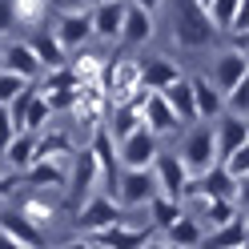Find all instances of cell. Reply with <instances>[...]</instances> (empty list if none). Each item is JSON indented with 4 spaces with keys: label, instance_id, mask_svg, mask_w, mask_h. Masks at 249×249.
I'll use <instances>...</instances> for the list:
<instances>
[{
    "label": "cell",
    "instance_id": "obj_35",
    "mask_svg": "<svg viewBox=\"0 0 249 249\" xmlns=\"http://www.w3.org/2000/svg\"><path fill=\"white\" fill-rule=\"evenodd\" d=\"M12 137H17V124H12V121H8V113L0 108V153H4V145L12 141Z\"/></svg>",
    "mask_w": 249,
    "mask_h": 249
},
{
    "label": "cell",
    "instance_id": "obj_42",
    "mask_svg": "<svg viewBox=\"0 0 249 249\" xmlns=\"http://www.w3.org/2000/svg\"><path fill=\"white\" fill-rule=\"evenodd\" d=\"M145 249H173V245H169V241H149Z\"/></svg>",
    "mask_w": 249,
    "mask_h": 249
},
{
    "label": "cell",
    "instance_id": "obj_9",
    "mask_svg": "<svg viewBox=\"0 0 249 249\" xmlns=\"http://www.w3.org/2000/svg\"><path fill=\"white\" fill-rule=\"evenodd\" d=\"M209 129H213V153H217V161H225L229 153H237L241 145H249V121H241V117L221 113Z\"/></svg>",
    "mask_w": 249,
    "mask_h": 249
},
{
    "label": "cell",
    "instance_id": "obj_4",
    "mask_svg": "<svg viewBox=\"0 0 249 249\" xmlns=\"http://www.w3.org/2000/svg\"><path fill=\"white\" fill-rule=\"evenodd\" d=\"M69 209H81L85 201L97 193V185H101V169H97V157L85 149H76L72 153V161H69Z\"/></svg>",
    "mask_w": 249,
    "mask_h": 249
},
{
    "label": "cell",
    "instance_id": "obj_5",
    "mask_svg": "<svg viewBox=\"0 0 249 249\" xmlns=\"http://www.w3.org/2000/svg\"><path fill=\"white\" fill-rule=\"evenodd\" d=\"M157 197V185H153V173L149 169H121L117 173V193L113 201L121 209H141Z\"/></svg>",
    "mask_w": 249,
    "mask_h": 249
},
{
    "label": "cell",
    "instance_id": "obj_14",
    "mask_svg": "<svg viewBox=\"0 0 249 249\" xmlns=\"http://www.w3.org/2000/svg\"><path fill=\"white\" fill-rule=\"evenodd\" d=\"M0 69H4V72H12V76H20V81H28V85H33L36 76H44L40 60L33 56V49H28L24 40L8 44V49H0Z\"/></svg>",
    "mask_w": 249,
    "mask_h": 249
},
{
    "label": "cell",
    "instance_id": "obj_17",
    "mask_svg": "<svg viewBox=\"0 0 249 249\" xmlns=\"http://www.w3.org/2000/svg\"><path fill=\"white\" fill-rule=\"evenodd\" d=\"M189 92H193V108H197V121H217L225 113V97L213 89L209 76H189Z\"/></svg>",
    "mask_w": 249,
    "mask_h": 249
},
{
    "label": "cell",
    "instance_id": "obj_31",
    "mask_svg": "<svg viewBox=\"0 0 249 249\" xmlns=\"http://www.w3.org/2000/svg\"><path fill=\"white\" fill-rule=\"evenodd\" d=\"M44 17H49V0H12V20L36 28Z\"/></svg>",
    "mask_w": 249,
    "mask_h": 249
},
{
    "label": "cell",
    "instance_id": "obj_8",
    "mask_svg": "<svg viewBox=\"0 0 249 249\" xmlns=\"http://www.w3.org/2000/svg\"><path fill=\"white\" fill-rule=\"evenodd\" d=\"M113 221H121V205H117L113 197H105V193H92L85 205L76 209V229L89 233V237H92V233H101V229H108Z\"/></svg>",
    "mask_w": 249,
    "mask_h": 249
},
{
    "label": "cell",
    "instance_id": "obj_32",
    "mask_svg": "<svg viewBox=\"0 0 249 249\" xmlns=\"http://www.w3.org/2000/svg\"><path fill=\"white\" fill-rule=\"evenodd\" d=\"M225 113L229 117H241V121L249 117V81H241L237 89L225 92Z\"/></svg>",
    "mask_w": 249,
    "mask_h": 249
},
{
    "label": "cell",
    "instance_id": "obj_41",
    "mask_svg": "<svg viewBox=\"0 0 249 249\" xmlns=\"http://www.w3.org/2000/svg\"><path fill=\"white\" fill-rule=\"evenodd\" d=\"M60 249H92V245H89V241L81 237V241H69V245H60Z\"/></svg>",
    "mask_w": 249,
    "mask_h": 249
},
{
    "label": "cell",
    "instance_id": "obj_36",
    "mask_svg": "<svg viewBox=\"0 0 249 249\" xmlns=\"http://www.w3.org/2000/svg\"><path fill=\"white\" fill-rule=\"evenodd\" d=\"M17 28V20H12V0H0V36L12 33Z\"/></svg>",
    "mask_w": 249,
    "mask_h": 249
},
{
    "label": "cell",
    "instance_id": "obj_29",
    "mask_svg": "<svg viewBox=\"0 0 249 249\" xmlns=\"http://www.w3.org/2000/svg\"><path fill=\"white\" fill-rule=\"evenodd\" d=\"M49 121H53V108H49V101L40 97H33V105L24 108V121H20V133H44L49 129Z\"/></svg>",
    "mask_w": 249,
    "mask_h": 249
},
{
    "label": "cell",
    "instance_id": "obj_23",
    "mask_svg": "<svg viewBox=\"0 0 249 249\" xmlns=\"http://www.w3.org/2000/svg\"><path fill=\"white\" fill-rule=\"evenodd\" d=\"M72 141L65 133H36V161H53V165H60V169H69V161H72Z\"/></svg>",
    "mask_w": 249,
    "mask_h": 249
},
{
    "label": "cell",
    "instance_id": "obj_3",
    "mask_svg": "<svg viewBox=\"0 0 249 249\" xmlns=\"http://www.w3.org/2000/svg\"><path fill=\"white\" fill-rule=\"evenodd\" d=\"M177 157H181V165H185V173H189V177H201V173H209V169L217 165V153H213V129H209L205 121L189 124V133H185Z\"/></svg>",
    "mask_w": 249,
    "mask_h": 249
},
{
    "label": "cell",
    "instance_id": "obj_11",
    "mask_svg": "<svg viewBox=\"0 0 249 249\" xmlns=\"http://www.w3.org/2000/svg\"><path fill=\"white\" fill-rule=\"evenodd\" d=\"M149 225L145 229H137V225H124V221H113L108 229H101V233H92L89 237V245H101V249H145L153 237H149Z\"/></svg>",
    "mask_w": 249,
    "mask_h": 249
},
{
    "label": "cell",
    "instance_id": "obj_19",
    "mask_svg": "<svg viewBox=\"0 0 249 249\" xmlns=\"http://www.w3.org/2000/svg\"><path fill=\"white\" fill-rule=\"evenodd\" d=\"M149 36H153V12H145V8H137V4L124 0V20H121V36L117 40L137 49V44H145Z\"/></svg>",
    "mask_w": 249,
    "mask_h": 249
},
{
    "label": "cell",
    "instance_id": "obj_37",
    "mask_svg": "<svg viewBox=\"0 0 249 249\" xmlns=\"http://www.w3.org/2000/svg\"><path fill=\"white\" fill-rule=\"evenodd\" d=\"M49 8H56V12H85L89 0H49Z\"/></svg>",
    "mask_w": 249,
    "mask_h": 249
},
{
    "label": "cell",
    "instance_id": "obj_1",
    "mask_svg": "<svg viewBox=\"0 0 249 249\" xmlns=\"http://www.w3.org/2000/svg\"><path fill=\"white\" fill-rule=\"evenodd\" d=\"M173 40L185 53H201V49H209L217 40V28L209 24L205 4H197V0H177V8H173Z\"/></svg>",
    "mask_w": 249,
    "mask_h": 249
},
{
    "label": "cell",
    "instance_id": "obj_40",
    "mask_svg": "<svg viewBox=\"0 0 249 249\" xmlns=\"http://www.w3.org/2000/svg\"><path fill=\"white\" fill-rule=\"evenodd\" d=\"M0 249H24V245H17V241L8 237V233H0Z\"/></svg>",
    "mask_w": 249,
    "mask_h": 249
},
{
    "label": "cell",
    "instance_id": "obj_20",
    "mask_svg": "<svg viewBox=\"0 0 249 249\" xmlns=\"http://www.w3.org/2000/svg\"><path fill=\"white\" fill-rule=\"evenodd\" d=\"M165 105L173 108L177 124H197V108H193V92H189V76H177L169 89H161Z\"/></svg>",
    "mask_w": 249,
    "mask_h": 249
},
{
    "label": "cell",
    "instance_id": "obj_25",
    "mask_svg": "<svg viewBox=\"0 0 249 249\" xmlns=\"http://www.w3.org/2000/svg\"><path fill=\"white\" fill-rule=\"evenodd\" d=\"M4 161L17 169V173H24V169L36 161V133H17V137L4 145Z\"/></svg>",
    "mask_w": 249,
    "mask_h": 249
},
{
    "label": "cell",
    "instance_id": "obj_27",
    "mask_svg": "<svg viewBox=\"0 0 249 249\" xmlns=\"http://www.w3.org/2000/svg\"><path fill=\"white\" fill-rule=\"evenodd\" d=\"M17 209H20L36 229H49V225H53V217H56V205H53L49 197H36V193H33V197H24Z\"/></svg>",
    "mask_w": 249,
    "mask_h": 249
},
{
    "label": "cell",
    "instance_id": "obj_6",
    "mask_svg": "<svg viewBox=\"0 0 249 249\" xmlns=\"http://www.w3.org/2000/svg\"><path fill=\"white\" fill-rule=\"evenodd\" d=\"M157 153H161V141L145 129V124H141L137 133H129L124 141H117V161H121V169H149Z\"/></svg>",
    "mask_w": 249,
    "mask_h": 249
},
{
    "label": "cell",
    "instance_id": "obj_28",
    "mask_svg": "<svg viewBox=\"0 0 249 249\" xmlns=\"http://www.w3.org/2000/svg\"><path fill=\"white\" fill-rule=\"evenodd\" d=\"M245 8V0H209L205 12H209V24L217 33H229V24L237 20V12Z\"/></svg>",
    "mask_w": 249,
    "mask_h": 249
},
{
    "label": "cell",
    "instance_id": "obj_44",
    "mask_svg": "<svg viewBox=\"0 0 249 249\" xmlns=\"http://www.w3.org/2000/svg\"><path fill=\"white\" fill-rule=\"evenodd\" d=\"M89 4H101V0H89Z\"/></svg>",
    "mask_w": 249,
    "mask_h": 249
},
{
    "label": "cell",
    "instance_id": "obj_33",
    "mask_svg": "<svg viewBox=\"0 0 249 249\" xmlns=\"http://www.w3.org/2000/svg\"><path fill=\"white\" fill-rule=\"evenodd\" d=\"M217 165H221L233 181H245V177H249V145H241L237 153H229V157H225V161H217Z\"/></svg>",
    "mask_w": 249,
    "mask_h": 249
},
{
    "label": "cell",
    "instance_id": "obj_16",
    "mask_svg": "<svg viewBox=\"0 0 249 249\" xmlns=\"http://www.w3.org/2000/svg\"><path fill=\"white\" fill-rule=\"evenodd\" d=\"M245 237H249V225H245V213H237L225 225L205 229V237H201L197 249H245Z\"/></svg>",
    "mask_w": 249,
    "mask_h": 249
},
{
    "label": "cell",
    "instance_id": "obj_12",
    "mask_svg": "<svg viewBox=\"0 0 249 249\" xmlns=\"http://www.w3.org/2000/svg\"><path fill=\"white\" fill-rule=\"evenodd\" d=\"M141 124L157 137H169V133H177L181 124H177V117H173V108L165 105V97L161 92H141Z\"/></svg>",
    "mask_w": 249,
    "mask_h": 249
},
{
    "label": "cell",
    "instance_id": "obj_13",
    "mask_svg": "<svg viewBox=\"0 0 249 249\" xmlns=\"http://www.w3.org/2000/svg\"><path fill=\"white\" fill-rule=\"evenodd\" d=\"M121 20H124V0H101L89 4V24L97 40H117L121 36Z\"/></svg>",
    "mask_w": 249,
    "mask_h": 249
},
{
    "label": "cell",
    "instance_id": "obj_26",
    "mask_svg": "<svg viewBox=\"0 0 249 249\" xmlns=\"http://www.w3.org/2000/svg\"><path fill=\"white\" fill-rule=\"evenodd\" d=\"M24 181L36 185V189H60V185L69 181V169H60L53 161H33V165L24 169Z\"/></svg>",
    "mask_w": 249,
    "mask_h": 249
},
{
    "label": "cell",
    "instance_id": "obj_39",
    "mask_svg": "<svg viewBox=\"0 0 249 249\" xmlns=\"http://www.w3.org/2000/svg\"><path fill=\"white\" fill-rule=\"evenodd\" d=\"M129 4H137V8H145V12H157V8H161V0H129Z\"/></svg>",
    "mask_w": 249,
    "mask_h": 249
},
{
    "label": "cell",
    "instance_id": "obj_45",
    "mask_svg": "<svg viewBox=\"0 0 249 249\" xmlns=\"http://www.w3.org/2000/svg\"><path fill=\"white\" fill-rule=\"evenodd\" d=\"M92 249H101V245H92Z\"/></svg>",
    "mask_w": 249,
    "mask_h": 249
},
{
    "label": "cell",
    "instance_id": "obj_7",
    "mask_svg": "<svg viewBox=\"0 0 249 249\" xmlns=\"http://www.w3.org/2000/svg\"><path fill=\"white\" fill-rule=\"evenodd\" d=\"M149 173H153V185H157V193L169 197V201H181V189H185V181H189V173H185V165L177 153H157L149 165Z\"/></svg>",
    "mask_w": 249,
    "mask_h": 249
},
{
    "label": "cell",
    "instance_id": "obj_22",
    "mask_svg": "<svg viewBox=\"0 0 249 249\" xmlns=\"http://www.w3.org/2000/svg\"><path fill=\"white\" fill-rule=\"evenodd\" d=\"M24 44L33 49V56L40 60V69H44V72H53V69H65V65H69V53L60 49L56 36H53V33H44V28H40L33 40H24Z\"/></svg>",
    "mask_w": 249,
    "mask_h": 249
},
{
    "label": "cell",
    "instance_id": "obj_43",
    "mask_svg": "<svg viewBox=\"0 0 249 249\" xmlns=\"http://www.w3.org/2000/svg\"><path fill=\"white\" fill-rule=\"evenodd\" d=\"M197 4H209V0H197Z\"/></svg>",
    "mask_w": 249,
    "mask_h": 249
},
{
    "label": "cell",
    "instance_id": "obj_10",
    "mask_svg": "<svg viewBox=\"0 0 249 249\" xmlns=\"http://www.w3.org/2000/svg\"><path fill=\"white\" fill-rule=\"evenodd\" d=\"M53 36H56V44H60L65 53H81L85 44L92 40L89 8H85V12H60V20H56V28H53Z\"/></svg>",
    "mask_w": 249,
    "mask_h": 249
},
{
    "label": "cell",
    "instance_id": "obj_21",
    "mask_svg": "<svg viewBox=\"0 0 249 249\" xmlns=\"http://www.w3.org/2000/svg\"><path fill=\"white\" fill-rule=\"evenodd\" d=\"M177 65L169 56H149L145 65H141V92H161V89H169L177 81Z\"/></svg>",
    "mask_w": 249,
    "mask_h": 249
},
{
    "label": "cell",
    "instance_id": "obj_34",
    "mask_svg": "<svg viewBox=\"0 0 249 249\" xmlns=\"http://www.w3.org/2000/svg\"><path fill=\"white\" fill-rule=\"evenodd\" d=\"M24 85H28V81H20V76H12V72L0 69V108H8L12 101H17V92H20Z\"/></svg>",
    "mask_w": 249,
    "mask_h": 249
},
{
    "label": "cell",
    "instance_id": "obj_30",
    "mask_svg": "<svg viewBox=\"0 0 249 249\" xmlns=\"http://www.w3.org/2000/svg\"><path fill=\"white\" fill-rule=\"evenodd\" d=\"M181 213H185V205H181V201H169V197H161V193L149 201V217H153V229H169V225H173Z\"/></svg>",
    "mask_w": 249,
    "mask_h": 249
},
{
    "label": "cell",
    "instance_id": "obj_38",
    "mask_svg": "<svg viewBox=\"0 0 249 249\" xmlns=\"http://www.w3.org/2000/svg\"><path fill=\"white\" fill-rule=\"evenodd\" d=\"M12 189H17V177L0 173V201H4V197H12Z\"/></svg>",
    "mask_w": 249,
    "mask_h": 249
},
{
    "label": "cell",
    "instance_id": "obj_2",
    "mask_svg": "<svg viewBox=\"0 0 249 249\" xmlns=\"http://www.w3.org/2000/svg\"><path fill=\"white\" fill-rule=\"evenodd\" d=\"M97 89L105 92L108 108L141 101V60H129V56H121V60H105Z\"/></svg>",
    "mask_w": 249,
    "mask_h": 249
},
{
    "label": "cell",
    "instance_id": "obj_18",
    "mask_svg": "<svg viewBox=\"0 0 249 249\" xmlns=\"http://www.w3.org/2000/svg\"><path fill=\"white\" fill-rule=\"evenodd\" d=\"M241 81H249V56H245V53H233V49H229L225 56H217V69H213V89L225 97V92H229V89H237Z\"/></svg>",
    "mask_w": 249,
    "mask_h": 249
},
{
    "label": "cell",
    "instance_id": "obj_15",
    "mask_svg": "<svg viewBox=\"0 0 249 249\" xmlns=\"http://www.w3.org/2000/svg\"><path fill=\"white\" fill-rule=\"evenodd\" d=\"M0 233H8V237L17 245H24V249H44V241H49L44 229H36L20 209H4L0 213Z\"/></svg>",
    "mask_w": 249,
    "mask_h": 249
},
{
    "label": "cell",
    "instance_id": "obj_24",
    "mask_svg": "<svg viewBox=\"0 0 249 249\" xmlns=\"http://www.w3.org/2000/svg\"><path fill=\"white\" fill-rule=\"evenodd\" d=\"M201 237H205V229H201V221H197L189 209H185L177 221L165 229V241L173 245V249H197V245H201Z\"/></svg>",
    "mask_w": 249,
    "mask_h": 249
}]
</instances>
